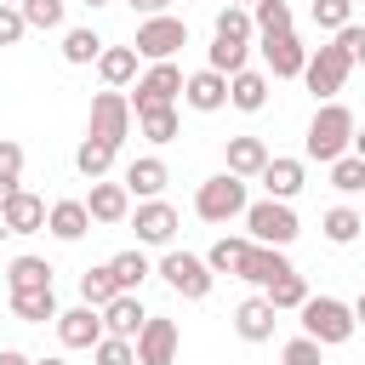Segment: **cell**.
<instances>
[{"instance_id": "obj_32", "label": "cell", "mask_w": 365, "mask_h": 365, "mask_svg": "<svg viewBox=\"0 0 365 365\" xmlns=\"http://www.w3.org/2000/svg\"><path fill=\"white\" fill-rule=\"evenodd\" d=\"M108 268H114V285L120 291H137L148 274H154V262L143 257V245H131V251H120V257H108Z\"/></svg>"}, {"instance_id": "obj_48", "label": "cell", "mask_w": 365, "mask_h": 365, "mask_svg": "<svg viewBox=\"0 0 365 365\" xmlns=\"http://www.w3.org/2000/svg\"><path fill=\"white\" fill-rule=\"evenodd\" d=\"M0 365H34L29 354H17V348H0Z\"/></svg>"}, {"instance_id": "obj_39", "label": "cell", "mask_w": 365, "mask_h": 365, "mask_svg": "<svg viewBox=\"0 0 365 365\" xmlns=\"http://www.w3.org/2000/svg\"><path fill=\"white\" fill-rule=\"evenodd\" d=\"M251 29H257V34L291 29V6H285V0H257V6H251Z\"/></svg>"}, {"instance_id": "obj_17", "label": "cell", "mask_w": 365, "mask_h": 365, "mask_svg": "<svg viewBox=\"0 0 365 365\" xmlns=\"http://www.w3.org/2000/svg\"><path fill=\"white\" fill-rule=\"evenodd\" d=\"M257 182L268 188V200H297L302 182H308V165H302V160H285V154H279V160L268 154V165L257 171Z\"/></svg>"}, {"instance_id": "obj_22", "label": "cell", "mask_w": 365, "mask_h": 365, "mask_svg": "<svg viewBox=\"0 0 365 365\" xmlns=\"http://www.w3.org/2000/svg\"><path fill=\"white\" fill-rule=\"evenodd\" d=\"M46 228H51L63 245L86 240V234H91V211H86V200H57V205L46 211Z\"/></svg>"}, {"instance_id": "obj_19", "label": "cell", "mask_w": 365, "mask_h": 365, "mask_svg": "<svg viewBox=\"0 0 365 365\" xmlns=\"http://www.w3.org/2000/svg\"><path fill=\"white\" fill-rule=\"evenodd\" d=\"M86 211H91V222H125V217H131V188L97 177L91 194H86Z\"/></svg>"}, {"instance_id": "obj_37", "label": "cell", "mask_w": 365, "mask_h": 365, "mask_svg": "<svg viewBox=\"0 0 365 365\" xmlns=\"http://www.w3.org/2000/svg\"><path fill=\"white\" fill-rule=\"evenodd\" d=\"M331 188L336 194H365V160L359 154H336L331 160Z\"/></svg>"}, {"instance_id": "obj_10", "label": "cell", "mask_w": 365, "mask_h": 365, "mask_svg": "<svg viewBox=\"0 0 365 365\" xmlns=\"http://www.w3.org/2000/svg\"><path fill=\"white\" fill-rule=\"evenodd\" d=\"M257 51L268 63L274 80H302V63H308V46L297 40V29H279V34H257Z\"/></svg>"}, {"instance_id": "obj_34", "label": "cell", "mask_w": 365, "mask_h": 365, "mask_svg": "<svg viewBox=\"0 0 365 365\" xmlns=\"http://www.w3.org/2000/svg\"><path fill=\"white\" fill-rule=\"evenodd\" d=\"M120 297V285H114V268L103 262V268H86L80 274V302H91V308H103V302H114Z\"/></svg>"}, {"instance_id": "obj_20", "label": "cell", "mask_w": 365, "mask_h": 365, "mask_svg": "<svg viewBox=\"0 0 365 365\" xmlns=\"http://www.w3.org/2000/svg\"><path fill=\"white\" fill-rule=\"evenodd\" d=\"M274 319H279V308H274L268 297H245V302L234 308V331H240V342H268V336H274Z\"/></svg>"}, {"instance_id": "obj_8", "label": "cell", "mask_w": 365, "mask_h": 365, "mask_svg": "<svg viewBox=\"0 0 365 365\" xmlns=\"http://www.w3.org/2000/svg\"><path fill=\"white\" fill-rule=\"evenodd\" d=\"M131 120H137V114H131V97L108 86V91H97V97H91L86 137H97V143H114V148H120V143L131 137Z\"/></svg>"}, {"instance_id": "obj_15", "label": "cell", "mask_w": 365, "mask_h": 365, "mask_svg": "<svg viewBox=\"0 0 365 365\" xmlns=\"http://www.w3.org/2000/svg\"><path fill=\"white\" fill-rule=\"evenodd\" d=\"M182 103H188L194 114H217V108H228V74H217V68L188 74V80H182Z\"/></svg>"}, {"instance_id": "obj_1", "label": "cell", "mask_w": 365, "mask_h": 365, "mask_svg": "<svg viewBox=\"0 0 365 365\" xmlns=\"http://www.w3.org/2000/svg\"><path fill=\"white\" fill-rule=\"evenodd\" d=\"M354 125H359V120H354V108H348V103H336V97H331V103H319V108H314V120H308L302 154H308V160H319V165H331L336 154H348Z\"/></svg>"}, {"instance_id": "obj_36", "label": "cell", "mask_w": 365, "mask_h": 365, "mask_svg": "<svg viewBox=\"0 0 365 365\" xmlns=\"http://www.w3.org/2000/svg\"><path fill=\"white\" fill-rule=\"evenodd\" d=\"M262 297H268V302H274L279 314H285V308H302V302H308V279H302V274L291 268V274H279V279H274V285H268Z\"/></svg>"}, {"instance_id": "obj_23", "label": "cell", "mask_w": 365, "mask_h": 365, "mask_svg": "<svg viewBox=\"0 0 365 365\" xmlns=\"http://www.w3.org/2000/svg\"><path fill=\"white\" fill-rule=\"evenodd\" d=\"M228 103H234L240 114H257V108L268 103V74H262V68H240V74H228Z\"/></svg>"}, {"instance_id": "obj_9", "label": "cell", "mask_w": 365, "mask_h": 365, "mask_svg": "<svg viewBox=\"0 0 365 365\" xmlns=\"http://www.w3.org/2000/svg\"><path fill=\"white\" fill-rule=\"evenodd\" d=\"M131 348H137V365H177L182 331H177V319H165V314H148V319H143V331L131 336Z\"/></svg>"}, {"instance_id": "obj_26", "label": "cell", "mask_w": 365, "mask_h": 365, "mask_svg": "<svg viewBox=\"0 0 365 365\" xmlns=\"http://www.w3.org/2000/svg\"><path fill=\"white\" fill-rule=\"evenodd\" d=\"M51 274H57V268H51L46 257H29V251L6 262V285H11V291H46Z\"/></svg>"}, {"instance_id": "obj_33", "label": "cell", "mask_w": 365, "mask_h": 365, "mask_svg": "<svg viewBox=\"0 0 365 365\" xmlns=\"http://www.w3.org/2000/svg\"><path fill=\"white\" fill-rule=\"evenodd\" d=\"M137 131H143L148 143H177V131H182L177 103H171V108H143V114H137Z\"/></svg>"}, {"instance_id": "obj_4", "label": "cell", "mask_w": 365, "mask_h": 365, "mask_svg": "<svg viewBox=\"0 0 365 365\" xmlns=\"http://www.w3.org/2000/svg\"><path fill=\"white\" fill-rule=\"evenodd\" d=\"M240 222H245V234L257 240V245H291L302 228H297V211H291V200H251L245 211H240Z\"/></svg>"}, {"instance_id": "obj_3", "label": "cell", "mask_w": 365, "mask_h": 365, "mask_svg": "<svg viewBox=\"0 0 365 365\" xmlns=\"http://www.w3.org/2000/svg\"><path fill=\"white\" fill-rule=\"evenodd\" d=\"M245 205H251V194H245V177H234V171H217L194 188V217L200 222H234Z\"/></svg>"}, {"instance_id": "obj_54", "label": "cell", "mask_w": 365, "mask_h": 365, "mask_svg": "<svg viewBox=\"0 0 365 365\" xmlns=\"http://www.w3.org/2000/svg\"><path fill=\"white\" fill-rule=\"evenodd\" d=\"M0 6H17V0H0Z\"/></svg>"}, {"instance_id": "obj_31", "label": "cell", "mask_w": 365, "mask_h": 365, "mask_svg": "<svg viewBox=\"0 0 365 365\" xmlns=\"http://www.w3.org/2000/svg\"><path fill=\"white\" fill-rule=\"evenodd\" d=\"M114 143H97V137H86L80 148H74V165H80V177L86 182H97V177H108V165H114Z\"/></svg>"}, {"instance_id": "obj_49", "label": "cell", "mask_w": 365, "mask_h": 365, "mask_svg": "<svg viewBox=\"0 0 365 365\" xmlns=\"http://www.w3.org/2000/svg\"><path fill=\"white\" fill-rule=\"evenodd\" d=\"M348 154H359V160H365V125H354V143H348Z\"/></svg>"}, {"instance_id": "obj_46", "label": "cell", "mask_w": 365, "mask_h": 365, "mask_svg": "<svg viewBox=\"0 0 365 365\" xmlns=\"http://www.w3.org/2000/svg\"><path fill=\"white\" fill-rule=\"evenodd\" d=\"M336 46H342L354 63H365V29H359V23H342V29H336Z\"/></svg>"}, {"instance_id": "obj_21", "label": "cell", "mask_w": 365, "mask_h": 365, "mask_svg": "<svg viewBox=\"0 0 365 365\" xmlns=\"http://www.w3.org/2000/svg\"><path fill=\"white\" fill-rule=\"evenodd\" d=\"M148 319V308L137 302V291H120L114 302H103V336H137Z\"/></svg>"}, {"instance_id": "obj_5", "label": "cell", "mask_w": 365, "mask_h": 365, "mask_svg": "<svg viewBox=\"0 0 365 365\" xmlns=\"http://www.w3.org/2000/svg\"><path fill=\"white\" fill-rule=\"evenodd\" d=\"M354 74V57L336 46V40H325V46H314L308 51V63H302V86L319 97V103H331L336 91H342V80Z\"/></svg>"}, {"instance_id": "obj_6", "label": "cell", "mask_w": 365, "mask_h": 365, "mask_svg": "<svg viewBox=\"0 0 365 365\" xmlns=\"http://www.w3.org/2000/svg\"><path fill=\"white\" fill-rule=\"evenodd\" d=\"M154 274H160V279H165L177 297H188V302H205V297H211V279H217V274L205 268V257H194V251H177V245H171V251L154 262Z\"/></svg>"}, {"instance_id": "obj_41", "label": "cell", "mask_w": 365, "mask_h": 365, "mask_svg": "<svg viewBox=\"0 0 365 365\" xmlns=\"http://www.w3.org/2000/svg\"><path fill=\"white\" fill-rule=\"evenodd\" d=\"M217 34H222V40H251V34H257V29H251V11H245V6H222V11H217Z\"/></svg>"}, {"instance_id": "obj_7", "label": "cell", "mask_w": 365, "mask_h": 365, "mask_svg": "<svg viewBox=\"0 0 365 365\" xmlns=\"http://www.w3.org/2000/svg\"><path fill=\"white\" fill-rule=\"evenodd\" d=\"M182 46H188V23H182V17H171V11L143 17V23H137V40H131V51H137V57H148V63H171Z\"/></svg>"}, {"instance_id": "obj_12", "label": "cell", "mask_w": 365, "mask_h": 365, "mask_svg": "<svg viewBox=\"0 0 365 365\" xmlns=\"http://www.w3.org/2000/svg\"><path fill=\"white\" fill-rule=\"evenodd\" d=\"M131 228H137V245H171L177 240V211L165 200H137Z\"/></svg>"}, {"instance_id": "obj_43", "label": "cell", "mask_w": 365, "mask_h": 365, "mask_svg": "<svg viewBox=\"0 0 365 365\" xmlns=\"http://www.w3.org/2000/svg\"><path fill=\"white\" fill-rule=\"evenodd\" d=\"M314 23L336 34L342 23H354V0H314Z\"/></svg>"}, {"instance_id": "obj_38", "label": "cell", "mask_w": 365, "mask_h": 365, "mask_svg": "<svg viewBox=\"0 0 365 365\" xmlns=\"http://www.w3.org/2000/svg\"><path fill=\"white\" fill-rule=\"evenodd\" d=\"M17 177H23V143L0 137V205H6V200H11L17 188H23Z\"/></svg>"}, {"instance_id": "obj_51", "label": "cell", "mask_w": 365, "mask_h": 365, "mask_svg": "<svg viewBox=\"0 0 365 365\" xmlns=\"http://www.w3.org/2000/svg\"><path fill=\"white\" fill-rule=\"evenodd\" d=\"M34 365H68V359H57V354H46V359H34Z\"/></svg>"}, {"instance_id": "obj_29", "label": "cell", "mask_w": 365, "mask_h": 365, "mask_svg": "<svg viewBox=\"0 0 365 365\" xmlns=\"http://www.w3.org/2000/svg\"><path fill=\"white\" fill-rule=\"evenodd\" d=\"M205 57H211L205 68L240 74V68H251V40H222V34H211V51H205Z\"/></svg>"}, {"instance_id": "obj_28", "label": "cell", "mask_w": 365, "mask_h": 365, "mask_svg": "<svg viewBox=\"0 0 365 365\" xmlns=\"http://www.w3.org/2000/svg\"><path fill=\"white\" fill-rule=\"evenodd\" d=\"M245 251H251V234H222V240H211V251H205V268H211V274H240Z\"/></svg>"}, {"instance_id": "obj_27", "label": "cell", "mask_w": 365, "mask_h": 365, "mask_svg": "<svg viewBox=\"0 0 365 365\" xmlns=\"http://www.w3.org/2000/svg\"><path fill=\"white\" fill-rule=\"evenodd\" d=\"M11 314H17L23 325H46V319H57L63 308H57V291L46 285V291H11Z\"/></svg>"}, {"instance_id": "obj_13", "label": "cell", "mask_w": 365, "mask_h": 365, "mask_svg": "<svg viewBox=\"0 0 365 365\" xmlns=\"http://www.w3.org/2000/svg\"><path fill=\"white\" fill-rule=\"evenodd\" d=\"M51 325H57L63 348H97V342H103V308H91V302H80V308H63Z\"/></svg>"}, {"instance_id": "obj_24", "label": "cell", "mask_w": 365, "mask_h": 365, "mask_svg": "<svg viewBox=\"0 0 365 365\" xmlns=\"http://www.w3.org/2000/svg\"><path fill=\"white\" fill-rule=\"evenodd\" d=\"M222 160H228L234 177H257V171L268 165V143H262V137H228V143H222Z\"/></svg>"}, {"instance_id": "obj_2", "label": "cell", "mask_w": 365, "mask_h": 365, "mask_svg": "<svg viewBox=\"0 0 365 365\" xmlns=\"http://www.w3.org/2000/svg\"><path fill=\"white\" fill-rule=\"evenodd\" d=\"M302 314V336H314L319 348H342L359 325H354V308L348 302H336V297H314L308 291V302L297 308Z\"/></svg>"}, {"instance_id": "obj_11", "label": "cell", "mask_w": 365, "mask_h": 365, "mask_svg": "<svg viewBox=\"0 0 365 365\" xmlns=\"http://www.w3.org/2000/svg\"><path fill=\"white\" fill-rule=\"evenodd\" d=\"M182 68L177 63H154L143 80H137V91H131V114H143V108H171L177 97H182Z\"/></svg>"}, {"instance_id": "obj_16", "label": "cell", "mask_w": 365, "mask_h": 365, "mask_svg": "<svg viewBox=\"0 0 365 365\" xmlns=\"http://www.w3.org/2000/svg\"><path fill=\"white\" fill-rule=\"evenodd\" d=\"M279 274H291L285 251H279V245H257V240H251V251H245V262H240V274H234V279H245V285L268 291V285H274Z\"/></svg>"}, {"instance_id": "obj_14", "label": "cell", "mask_w": 365, "mask_h": 365, "mask_svg": "<svg viewBox=\"0 0 365 365\" xmlns=\"http://www.w3.org/2000/svg\"><path fill=\"white\" fill-rule=\"evenodd\" d=\"M46 228V200L40 194H29V188H17L6 205H0V234H40Z\"/></svg>"}, {"instance_id": "obj_45", "label": "cell", "mask_w": 365, "mask_h": 365, "mask_svg": "<svg viewBox=\"0 0 365 365\" xmlns=\"http://www.w3.org/2000/svg\"><path fill=\"white\" fill-rule=\"evenodd\" d=\"M29 34V23H23V11L17 6H0V46H17Z\"/></svg>"}, {"instance_id": "obj_44", "label": "cell", "mask_w": 365, "mask_h": 365, "mask_svg": "<svg viewBox=\"0 0 365 365\" xmlns=\"http://www.w3.org/2000/svg\"><path fill=\"white\" fill-rule=\"evenodd\" d=\"M285 365H325V359H319V342H314V336H291V342H285Z\"/></svg>"}, {"instance_id": "obj_18", "label": "cell", "mask_w": 365, "mask_h": 365, "mask_svg": "<svg viewBox=\"0 0 365 365\" xmlns=\"http://www.w3.org/2000/svg\"><path fill=\"white\" fill-rule=\"evenodd\" d=\"M125 188H131V200H160L165 194V182H171V171H165V160L160 154H143V160H131L125 165V177H120Z\"/></svg>"}, {"instance_id": "obj_35", "label": "cell", "mask_w": 365, "mask_h": 365, "mask_svg": "<svg viewBox=\"0 0 365 365\" xmlns=\"http://www.w3.org/2000/svg\"><path fill=\"white\" fill-rule=\"evenodd\" d=\"M97 51H103V34L97 29H68L63 34V63H97Z\"/></svg>"}, {"instance_id": "obj_40", "label": "cell", "mask_w": 365, "mask_h": 365, "mask_svg": "<svg viewBox=\"0 0 365 365\" xmlns=\"http://www.w3.org/2000/svg\"><path fill=\"white\" fill-rule=\"evenodd\" d=\"M29 29H63V0H17Z\"/></svg>"}, {"instance_id": "obj_47", "label": "cell", "mask_w": 365, "mask_h": 365, "mask_svg": "<svg viewBox=\"0 0 365 365\" xmlns=\"http://www.w3.org/2000/svg\"><path fill=\"white\" fill-rule=\"evenodd\" d=\"M125 6H131V11H143V17H160L171 0H125Z\"/></svg>"}, {"instance_id": "obj_42", "label": "cell", "mask_w": 365, "mask_h": 365, "mask_svg": "<svg viewBox=\"0 0 365 365\" xmlns=\"http://www.w3.org/2000/svg\"><path fill=\"white\" fill-rule=\"evenodd\" d=\"M91 359L97 365H137V348H131V336H103L91 348Z\"/></svg>"}, {"instance_id": "obj_25", "label": "cell", "mask_w": 365, "mask_h": 365, "mask_svg": "<svg viewBox=\"0 0 365 365\" xmlns=\"http://www.w3.org/2000/svg\"><path fill=\"white\" fill-rule=\"evenodd\" d=\"M97 74H103V86L125 91V86L137 80V51H131V46H103V51H97Z\"/></svg>"}, {"instance_id": "obj_50", "label": "cell", "mask_w": 365, "mask_h": 365, "mask_svg": "<svg viewBox=\"0 0 365 365\" xmlns=\"http://www.w3.org/2000/svg\"><path fill=\"white\" fill-rule=\"evenodd\" d=\"M354 325H359V331H365V291H359V297H354Z\"/></svg>"}, {"instance_id": "obj_30", "label": "cell", "mask_w": 365, "mask_h": 365, "mask_svg": "<svg viewBox=\"0 0 365 365\" xmlns=\"http://www.w3.org/2000/svg\"><path fill=\"white\" fill-rule=\"evenodd\" d=\"M319 234H325L331 245H354V240L365 234V217H359L354 205H331V211H325V222H319Z\"/></svg>"}, {"instance_id": "obj_53", "label": "cell", "mask_w": 365, "mask_h": 365, "mask_svg": "<svg viewBox=\"0 0 365 365\" xmlns=\"http://www.w3.org/2000/svg\"><path fill=\"white\" fill-rule=\"evenodd\" d=\"M86 6H91V11H97V6H108V0H86Z\"/></svg>"}, {"instance_id": "obj_52", "label": "cell", "mask_w": 365, "mask_h": 365, "mask_svg": "<svg viewBox=\"0 0 365 365\" xmlns=\"http://www.w3.org/2000/svg\"><path fill=\"white\" fill-rule=\"evenodd\" d=\"M228 6H245V11H251V6H257V0H228Z\"/></svg>"}]
</instances>
